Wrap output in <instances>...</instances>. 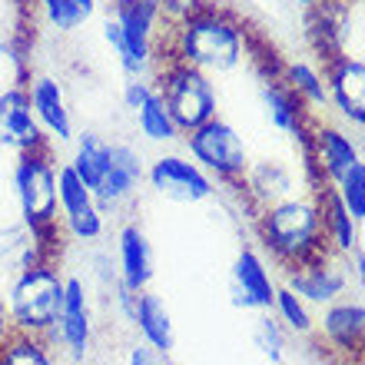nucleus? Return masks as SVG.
<instances>
[{"instance_id": "nucleus-11", "label": "nucleus", "mask_w": 365, "mask_h": 365, "mask_svg": "<svg viewBox=\"0 0 365 365\" xmlns=\"http://www.w3.org/2000/svg\"><path fill=\"white\" fill-rule=\"evenodd\" d=\"M329 106L342 120L365 130V60L352 53H336L326 60Z\"/></svg>"}, {"instance_id": "nucleus-29", "label": "nucleus", "mask_w": 365, "mask_h": 365, "mask_svg": "<svg viewBox=\"0 0 365 365\" xmlns=\"http://www.w3.org/2000/svg\"><path fill=\"white\" fill-rule=\"evenodd\" d=\"M332 186H336L339 200L346 202V210L352 212V220L365 222V160H359V163L349 166L346 173L339 176Z\"/></svg>"}, {"instance_id": "nucleus-27", "label": "nucleus", "mask_w": 365, "mask_h": 365, "mask_svg": "<svg viewBox=\"0 0 365 365\" xmlns=\"http://www.w3.org/2000/svg\"><path fill=\"white\" fill-rule=\"evenodd\" d=\"M242 180L250 182V190L259 196V200H269L279 202V200H289V192H292V176L282 163H272V160H262L259 166H250Z\"/></svg>"}, {"instance_id": "nucleus-8", "label": "nucleus", "mask_w": 365, "mask_h": 365, "mask_svg": "<svg viewBox=\"0 0 365 365\" xmlns=\"http://www.w3.org/2000/svg\"><path fill=\"white\" fill-rule=\"evenodd\" d=\"M146 182L160 200L170 202H202L216 192L212 176L196 160L180 153H160L146 166Z\"/></svg>"}, {"instance_id": "nucleus-25", "label": "nucleus", "mask_w": 365, "mask_h": 365, "mask_svg": "<svg viewBox=\"0 0 365 365\" xmlns=\"http://www.w3.org/2000/svg\"><path fill=\"white\" fill-rule=\"evenodd\" d=\"M282 80L286 87L302 100V106L312 110H326L329 106V87H326V73H319L309 60H292L282 67Z\"/></svg>"}, {"instance_id": "nucleus-26", "label": "nucleus", "mask_w": 365, "mask_h": 365, "mask_svg": "<svg viewBox=\"0 0 365 365\" xmlns=\"http://www.w3.org/2000/svg\"><path fill=\"white\" fill-rule=\"evenodd\" d=\"M0 365H53L50 346L34 332H10L0 342Z\"/></svg>"}, {"instance_id": "nucleus-36", "label": "nucleus", "mask_w": 365, "mask_h": 365, "mask_svg": "<svg viewBox=\"0 0 365 365\" xmlns=\"http://www.w3.org/2000/svg\"><path fill=\"white\" fill-rule=\"evenodd\" d=\"M296 4H299V7H302V10H312V7H319L322 0H296Z\"/></svg>"}, {"instance_id": "nucleus-22", "label": "nucleus", "mask_w": 365, "mask_h": 365, "mask_svg": "<svg viewBox=\"0 0 365 365\" xmlns=\"http://www.w3.org/2000/svg\"><path fill=\"white\" fill-rule=\"evenodd\" d=\"M289 289L302 299H312V302H332L346 289V276L322 266V259H312L302 262V269L296 276H289Z\"/></svg>"}, {"instance_id": "nucleus-5", "label": "nucleus", "mask_w": 365, "mask_h": 365, "mask_svg": "<svg viewBox=\"0 0 365 365\" xmlns=\"http://www.w3.org/2000/svg\"><path fill=\"white\" fill-rule=\"evenodd\" d=\"M262 236L282 259H296L299 266L322 259V236L326 222L316 200H279L262 216Z\"/></svg>"}, {"instance_id": "nucleus-9", "label": "nucleus", "mask_w": 365, "mask_h": 365, "mask_svg": "<svg viewBox=\"0 0 365 365\" xmlns=\"http://www.w3.org/2000/svg\"><path fill=\"white\" fill-rule=\"evenodd\" d=\"M57 206L60 226L77 240H100L106 230V212L96 206L93 190L73 173L70 163L57 166Z\"/></svg>"}, {"instance_id": "nucleus-28", "label": "nucleus", "mask_w": 365, "mask_h": 365, "mask_svg": "<svg viewBox=\"0 0 365 365\" xmlns=\"http://www.w3.org/2000/svg\"><path fill=\"white\" fill-rule=\"evenodd\" d=\"M322 329L332 342H339L342 349L356 346L359 339L365 336V309L362 306H336L329 309L322 319Z\"/></svg>"}, {"instance_id": "nucleus-4", "label": "nucleus", "mask_w": 365, "mask_h": 365, "mask_svg": "<svg viewBox=\"0 0 365 365\" xmlns=\"http://www.w3.org/2000/svg\"><path fill=\"white\" fill-rule=\"evenodd\" d=\"M10 186L17 200L20 220L40 232H60V206H57V163L53 150H30L17 153L10 166Z\"/></svg>"}, {"instance_id": "nucleus-32", "label": "nucleus", "mask_w": 365, "mask_h": 365, "mask_svg": "<svg viewBox=\"0 0 365 365\" xmlns=\"http://www.w3.org/2000/svg\"><path fill=\"white\" fill-rule=\"evenodd\" d=\"M256 346H259L272 362H282V336H279V329L272 319H259V326H256Z\"/></svg>"}, {"instance_id": "nucleus-2", "label": "nucleus", "mask_w": 365, "mask_h": 365, "mask_svg": "<svg viewBox=\"0 0 365 365\" xmlns=\"http://www.w3.org/2000/svg\"><path fill=\"white\" fill-rule=\"evenodd\" d=\"M163 0H113L103 20V40L113 50L116 63L126 77H146L156 57H163L166 30Z\"/></svg>"}, {"instance_id": "nucleus-16", "label": "nucleus", "mask_w": 365, "mask_h": 365, "mask_svg": "<svg viewBox=\"0 0 365 365\" xmlns=\"http://www.w3.org/2000/svg\"><path fill=\"white\" fill-rule=\"evenodd\" d=\"M27 96H30V110L37 116V123L43 126L50 143H73V113H70L67 93L60 87V80L47 77V73H37V77H27Z\"/></svg>"}, {"instance_id": "nucleus-12", "label": "nucleus", "mask_w": 365, "mask_h": 365, "mask_svg": "<svg viewBox=\"0 0 365 365\" xmlns=\"http://www.w3.org/2000/svg\"><path fill=\"white\" fill-rule=\"evenodd\" d=\"M146 180V163L143 153L136 150L133 143H113V160H110V170L103 173V180L96 182L93 200L103 212L123 210L126 202H133L140 182Z\"/></svg>"}, {"instance_id": "nucleus-14", "label": "nucleus", "mask_w": 365, "mask_h": 365, "mask_svg": "<svg viewBox=\"0 0 365 365\" xmlns=\"http://www.w3.org/2000/svg\"><path fill=\"white\" fill-rule=\"evenodd\" d=\"M309 170H316L319 180L322 182H336L339 176L346 173L352 163H359L362 156H359V146L356 140L346 133V130H339L332 123H312L309 126Z\"/></svg>"}, {"instance_id": "nucleus-33", "label": "nucleus", "mask_w": 365, "mask_h": 365, "mask_svg": "<svg viewBox=\"0 0 365 365\" xmlns=\"http://www.w3.org/2000/svg\"><path fill=\"white\" fill-rule=\"evenodd\" d=\"M156 356H160V352H153V349L146 346H136L133 352H130V365H156Z\"/></svg>"}, {"instance_id": "nucleus-7", "label": "nucleus", "mask_w": 365, "mask_h": 365, "mask_svg": "<svg viewBox=\"0 0 365 365\" xmlns=\"http://www.w3.org/2000/svg\"><path fill=\"white\" fill-rule=\"evenodd\" d=\"M182 140H186V150H190V160H196V163L210 176H216V180L236 182L250 170L246 140L240 136L236 126L220 120V116H212V120H206L202 126L182 133Z\"/></svg>"}, {"instance_id": "nucleus-30", "label": "nucleus", "mask_w": 365, "mask_h": 365, "mask_svg": "<svg viewBox=\"0 0 365 365\" xmlns=\"http://www.w3.org/2000/svg\"><path fill=\"white\" fill-rule=\"evenodd\" d=\"M272 306L279 309V316L286 319V322L296 329V332H309V329H312V319H309L306 306L299 302V296L289 286L286 289H276V302H272Z\"/></svg>"}, {"instance_id": "nucleus-19", "label": "nucleus", "mask_w": 365, "mask_h": 365, "mask_svg": "<svg viewBox=\"0 0 365 365\" xmlns=\"http://www.w3.org/2000/svg\"><path fill=\"white\" fill-rule=\"evenodd\" d=\"M130 319L136 322L143 342L153 349V352H160V356H170V352H173V346H176L173 319H170V309H166V302L156 296V292H150V289L136 292Z\"/></svg>"}, {"instance_id": "nucleus-24", "label": "nucleus", "mask_w": 365, "mask_h": 365, "mask_svg": "<svg viewBox=\"0 0 365 365\" xmlns=\"http://www.w3.org/2000/svg\"><path fill=\"white\" fill-rule=\"evenodd\" d=\"M34 7L47 27H53L57 34H73L96 17L100 0H37Z\"/></svg>"}, {"instance_id": "nucleus-21", "label": "nucleus", "mask_w": 365, "mask_h": 365, "mask_svg": "<svg viewBox=\"0 0 365 365\" xmlns=\"http://www.w3.org/2000/svg\"><path fill=\"white\" fill-rule=\"evenodd\" d=\"M110 160H113V143L106 136H100L96 130H83V133L73 136L70 166L90 190H96V182L103 180V173L110 170Z\"/></svg>"}, {"instance_id": "nucleus-6", "label": "nucleus", "mask_w": 365, "mask_h": 365, "mask_svg": "<svg viewBox=\"0 0 365 365\" xmlns=\"http://www.w3.org/2000/svg\"><path fill=\"white\" fill-rule=\"evenodd\" d=\"M153 83L182 133H190L206 120L220 116V96H216L210 73H202V70L190 67L182 60L166 57L160 63V70H156Z\"/></svg>"}, {"instance_id": "nucleus-17", "label": "nucleus", "mask_w": 365, "mask_h": 365, "mask_svg": "<svg viewBox=\"0 0 365 365\" xmlns=\"http://www.w3.org/2000/svg\"><path fill=\"white\" fill-rule=\"evenodd\" d=\"M116 252H120V286L133 296L150 289V282H153V246L136 222H126L120 230Z\"/></svg>"}, {"instance_id": "nucleus-31", "label": "nucleus", "mask_w": 365, "mask_h": 365, "mask_svg": "<svg viewBox=\"0 0 365 365\" xmlns=\"http://www.w3.org/2000/svg\"><path fill=\"white\" fill-rule=\"evenodd\" d=\"M156 90L153 80H146V77H126L123 80V90H120V100H123V106L130 110V113H136L140 106L150 100V93Z\"/></svg>"}, {"instance_id": "nucleus-10", "label": "nucleus", "mask_w": 365, "mask_h": 365, "mask_svg": "<svg viewBox=\"0 0 365 365\" xmlns=\"http://www.w3.org/2000/svg\"><path fill=\"white\" fill-rule=\"evenodd\" d=\"M47 133L30 110L27 83H10L7 90H0V150L17 156L30 150H47Z\"/></svg>"}, {"instance_id": "nucleus-20", "label": "nucleus", "mask_w": 365, "mask_h": 365, "mask_svg": "<svg viewBox=\"0 0 365 365\" xmlns=\"http://www.w3.org/2000/svg\"><path fill=\"white\" fill-rule=\"evenodd\" d=\"M232 282H236V306L242 309H269L276 302V286L269 279L266 262L252 250H242L232 266Z\"/></svg>"}, {"instance_id": "nucleus-1", "label": "nucleus", "mask_w": 365, "mask_h": 365, "mask_svg": "<svg viewBox=\"0 0 365 365\" xmlns=\"http://www.w3.org/2000/svg\"><path fill=\"white\" fill-rule=\"evenodd\" d=\"M163 53L210 73V77L232 73L246 60V30L240 27V20L230 10L196 0V7L170 24Z\"/></svg>"}, {"instance_id": "nucleus-13", "label": "nucleus", "mask_w": 365, "mask_h": 365, "mask_svg": "<svg viewBox=\"0 0 365 365\" xmlns=\"http://www.w3.org/2000/svg\"><path fill=\"white\" fill-rule=\"evenodd\" d=\"M47 336L60 342V349L70 359H83L90 352V339H93V322H90V302H87V286L80 276H67L63 286V309L57 316V326Z\"/></svg>"}, {"instance_id": "nucleus-15", "label": "nucleus", "mask_w": 365, "mask_h": 365, "mask_svg": "<svg viewBox=\"0 0 365 365\" xmlns=\"http://www.w3.org/2000/svg\"><path fill=\"white\" fill-rule=\"evenodd\" d=\"M60 232H40L27 222H10L0 230V276H20L24 269L37 266V262H50L53 256V240Z\"/></svg>"}, {"instance_id": "nucleus-35", "label": "nucleus", "mask_w": 365, "mask_h": 365, "mask_svg": "<svg viewBox=\"0 0 365 365\" xmlns=\"http://www.w3.org/2000/svg\"><path fill=\"white\" fill-rule=\"evenodd\" d=\"M34 4H37V0H14V7L17 10H34Z\"/></svg>"}, {"instance_id": "nucleus-34", "label": "nucleus", "mask_w": 365, "mask_h": 365, "mask_svg": "<svg viewBox=\"0 0 365 365\" xmlns=\"http://www.w3.org/2000/svg\"><path fill=\"white\" fill-rule=\"evenodd\" d=\"M14 332V326H10V316H7V302H4V296H0V342Z\"/></svg>"}, {"instance_id": "nucleus-3", "label": "nucleus", "mask_w": 365, "mask_h": 365, "mask_svg": "<svg viewBox=\"0 0 365 365\" xmlns=\"http://www.w3.org/2000/svg\"><path fill=\"white\" fill-rule=\"evenodd\" d=\"M63 286H67V279L60 276L53 262H37L20 276H14L4 292L10 326L17 332L47 336L57 326V316L63 309Z\"/></svg>"}, {"instance_id": "nucleus-23", "label": "nucleus", "mask_w": 365, "mask_h": 365, "mask_svg": "<svg viewBox=\"0 0 365 365\" xmlns=\"http://www.w3.org/2000/svg\"><path fill=\"white\" fill-rule=\"evenodd\" d=\"M133 120H136V130H140V136H143L146 143L170 146V143H176V140H182V130L176 126L173 113L166 110L160 90H153V93H150V100L136 110Z\"/></svg>"}, {"instance_id": "nucleus-18", "label": "nucleus", "mask_w": 365, "mask_h": 365, "mask_svg": "<svg viewBox=\"0 0 365 365\" xmlns=\"http://www.w3.org/2000/svg\"><path fill=\"white\" fill-rule=\"evenodd\" d=\"M262 106H266V113H269L272 126L282 130V133H292L302 140V153H309V120H306V106L299 100L292 90L286 87V80L279 77H266L262 80Z\"/></svg>"}]
</instances>
